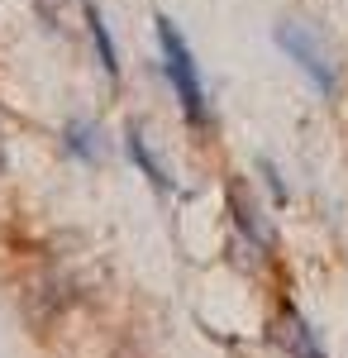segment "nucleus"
Returning <instances> with one entry per match:
<instances>
[{"mask_svg":"<svg viewBox=\"0 0 348 358\" xmlns=\"http://www.w3.org/2000/svg\"><path fill=\"white\" fill-rule=\"evenodd\" d=\"M229 215H234V229H239L243 248H253V258H258L268 248V229H263V220H258V210H253V201H248L243 187H229Z\"/></svg>","mask_w":348,"mask_h":358,"instance_id":"4","label":"nucleus"},{"mask_svg":"<svg viewBox=\"0 0 348 358\" xmlns=\"http://www.w3.org/2000/svg\"><path fill=\"white\" fill-rule=\"evenodd\" d=\"M158 53H162V72L177 91V106L191 124H210V96H205V82H201V67H196V53L187 48L182 29L172 24L167 15H158Z\"/></svg>","mask_w":348,"mask_h":358,"instance_id":"1","label":"nucleus"},{"mask_svg":"<svg viewBox=\"0 0 348 358\" xmlns=\"http://www.w3.org/2000/svg\"><path fill=\"white\" fill-rule=\"evenodd\" d=\"M272 334H277V344H282L291 358H324L320 339H315V334H310V325H305V315H300V310H291V306L277 315V330H272Z\"/></svg>","mask_w":348,"mask_h":358,"instance_id":"3","label":"nucleus"},{"mask_svg":"<svg viewBox=\"0 0 348 358\" xmlns=\"http://www.w3.org/2000/svg\"><path fill=\"white\" fill-rule=\"evenodd\" d=\"M62 143H67V153L81 158L86 167H96L101 158H106V138H101V124H96V120H67Z\"/></svg>","mask_w":348,"mask_h":358,"instance_id":"5","label":"nucleus"},{"mask_svg":"<svg viewBox=\"0 0 348 358\" xmlns=\"http://www.w3.org/2000/svg\"><path fill=\"white\" fill-rule=\"evenodd\" d=\"M124 148H129L134 167L143 172V177H148V182H153V187H158V192H177V187H172V177H167V167L153 158V148H148V138H143V129H138V124H129V134H124Z\"/></svg>","mask_w":348,"mask_h":358,"instance_id":"6","label":"nucleus"},{"mask_svg":"<svg viewBox=\"0 0 348 358\" xmlns=\"http://www.w3.org/2000/svg\"><path fill=\"white\" fill-rule=\"evenodd\" d=\"M277 48L310 77V86H315L320 96H334V91H339V62L329 53V43L320 38V29L300 24V20H282V24H277Z\"/></svg>","mask_w":348,"mask_h":358,"instance_id":"2","label":"nucleus"},{"mask_svg":"<svg viewBox=\"0 0 348 358\" xmlns=\"http://www.w3.org/2000/svg\"><path fill=\"white\" fill-rule=\"evenodd\" d=\"M86 29H91V43H96V53H101V67H106V77H110V82H119V53H115V43H110L106 15H101L96 5H86Z\"/></svg>","mask_w":348,"mask_h":358,"instance_id":"7","label":"nucleus"}]
</instances>
